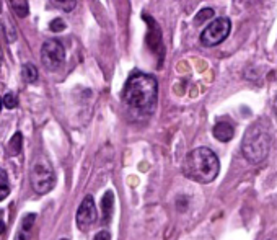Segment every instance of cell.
Here are the masks:
<instances>
[{
    "label": "cell",
    "mask_w": 277,
    "mask_h": 240,
    "mask_svg": "<svg viewBox=\"0 0 277 240\" xmlns=\"http://www.w3.org/2000/svg\"><path fill=\"white\" fill-rule=\"evenodd\" d=\"M158 96V82L150 74L135 72L122 88V100L134 110L150 112Z\"/></svg>",
    "instance_id": "1"
},
{
    "label": "cell",
    "mask_w": 277,
    "mask_h": 240,
    "mask_svg": "<svg viewBox=\"0 0 277 240\" xmlns=\"http://www.w3.org/2000/svg\"><path fill=\"white\" fill-rule=\"evenodd\" d=\"M184 175L201 184L212 183L220 172L217 156L209 147H198L188 154L183 165Z\"/></svg>",
    "instance_id": "2"
},
{
    "label": "cell",
    "mask_w": 277,
    "mask_h": 240,
    "mask_svg": "<svg viewBox=\"0 0 277 240\" xmlns=\"http://www.w3.org/2000/svg\"><path fill=\"white\" fill-rule=\"evenodd\" d=\"M271 134L266 128H263L261 122H255L253 126L248 128L245 132L243 142H242V152L245 158L251 164H261L268 157L271 149Z\"/></svg>",
    "instance_id": "3"
},
{
    "label": "cell",
    "mask_w": 277,
    "mask_h": 240,
    "mask_svg": "<svg viewBox=\"0 0 277 240\" xmlns=\"http://www.w3.org/2000/svg\"><path fill=\"white\" fill-rule=\"evenodd\" d=\"M230 30H232V23L229 18L225 16L215 18V20H212L204 28V32L201 33V42L207 48L217 46L222 41L229 38Z\"/></svg>",
    "instance_id": "4"
},
{
    "label": "cell",
    "mask_w": 277,
    "mask_h": 240,
    "mask_svg": "<svg viewBox=\"0 0 277 240\" xmlns=\"http://www.w3.org/2000/svg\"><path fill=\"white\" fill-rule=\"evenodd\" d=\"M41 60L47 70H57L65 60V49L57 40H47L41 48Z\"/></svg>",
    "instance_id": "5"
},
{
    "label": "cell",
    "mask_w": 277,
    "mask_h": 240,
    "mask_svg": "<svg viewBox=\"0 0 277 240\" xmlns=\"http://www.w3.org/2000/svg\"><path fill=\"white\" fill-rule=\"evenodd\" d=\"M55 176L52 168L46 164H36L31 170V184L36 193L44 194L54 188Z\"/></svg>",
    "instance_id": "6"
},
{
    "label": "cell",
    "mask_w": 277,
    "mask_h": 240,
    "mask_svg": "<svg viewBox=\"0 0 277 240\" xmlns=\"http://www.w3.org/2000/svg\"><path fill=\"white\" fill-rule=\"evenodd\" d=\"M77 227L80 230H88L91 226L95 224L96 220V206H95V200L93 196H85L82 204H80L78 211H77Z\"/></svg>",
    "instance_id": "7"
},
{
    "label": "cell",
    "mask_w": 277,
    "mask_h": 240,
    "mask_svg": "<svg viewBox=\"0 0 277 240\" xmlns=\"http://www.w3.org/2000/svg\"><path fill=\"white\" fill-rule=\"evenodd\" d=\"M212 134H214L215 139L220 140V142H229V140L235 136V129H233V126L230 124V122L222 121V122H217V124L214 126Z\"/></svg>",
    "instance_id": "8"
},
{
    "label": "cell",
    "mask_w": 277,
    "mask_h": 240,
    "mask_svg": "<svg viewBox=\"0 0 277 240\" xmlns=\"http://www.w3.org/2000/svg\"><path fill=\"white\" fill-rule=\"evenodd\" d=\"M34 220H36L34 214H26L21 220V226H20V229H18L15 240H29V237H31L33 226H34Z\"/></svg>",
    "instance_id": "9"
},
{
    "label": "cell",
    "mask_w": 277,
    "mask_h": 240,
    "mask_svg": "<svg viewBox=\"0 0 277 240\" xmlns=\"http://www.w3.org/2000/svg\"><path fill=\"white\" fill-rule=\"evenodd\" d=\"M113 206H114V194L113 192L104 193L101 200V211H103V219L109 222L111 216H113Z\"/></svg>",
    "instance_id": "10"
},
{
    "label": "cell",
    "mask_w": 277,
    "mask_h": 240,
    "mask_svg": "<svg viewBox=\"0 0 277 240\" xmlns=\"http://www.w3.org/2000/svg\"><path fill=\"white\" fill-rule=\"evenodd\" d=\"M21 74L28 84H34L38 80V69L33 64H24L21 67Z\"/></svg>",
    "instance_id": "11"
},
{
    "label": "cell",
    "mask_w": 277,
    "mask_h": 240,
    "mask_svg": "<svg viewBox=\"0 0 277 240\" xmlns=\"http://www.w3.org/2000/svg\"><path fill=\"white\" fill-rule=\"evenodd\" d=\"M10 193V184H8V176L7 172L0 168V201H3Z\"/></svg>",
    "instance_id": "12"
},
{
    "label": "cell",
    "mask_w": 277,
    "mask_h": 240,
    "mask_svg": "<svg viewBox=\"0 0 277 240\" xmlns=\"http://www.w3.org/2000/svg\"><path fill=\"white\" fill-rule=\"evenodd\" d=\"M11 8L16 12L18 16H28V12H29V4L26 0H15V2H11Z\"/></svg>",
    "instance_id": "13"
},
{
    "label": "cell",
    "mask_w": 277,
    "mask_h": 240,
    "mask_svg": "<svg viewBox=\"0 0 277 240\" xmlns=\"http://www.w3.org/2000/svg\"><path fill=\"white\" fill-rule=\"evenodd\" d=\"M21 140H23L21 132H15L13 138H11L10 142H8V150H10V154H13V156H16V154L21 152Z\"/></svg>",
    "instance_id": "14"
},
{
    "label": "cell",
    "mask_w": 277,
    "mask_h": 240,
    "mask_svg": "<svg viewBox=\"0 0 277 240\" xmlns=\"http://www.w3.org/2000/svg\"><path fill=\"white\" fill-rule=\"evenodd\" d=\"M214 15H215V12L212 10V8H202L198 15H196V18H194V22L198 23V24H201V23H206V22H209L211 23V20L214 18Z\"/></svg>",
    "instance_id": "15"
},
{
    "label": "cell",
    "mask_w": 277,
    "mask_h": 240,
    "mask_svg": "<svg viewBox=\"0 0 277 240\" xmlns=\"http://www.w3.org/2000/svg\"><path fill=\"white\" fill-rule=\"evenodd\" d=\"M2 103H3V106L5 108H8V110H13V108H16V96L13 95V94H5L3 95V98H2Z\"/></svg>",
    "instance_id": "16"
},
{
    "label": "cell",
    "mask_w": 277,
    "mask_h": 240,
    "mask_svg": "<svg viewBox=\"0 0 277 240\" xmlns=\"http://www.w3.org/2000/svg\"><path fill=\"white\" fill-rule=\"evenodd\" d=\"M49 30L54 32V33L64 32V30H65V22L60 20V18H54V20L51 22V24H49Z\"/></svg>",
    "instance_id": "17"
},
{
    "label": "cell",
    "mask_w": 277,
    "mask_h": 240,
    "mask_svg": "<svg viewBox=\"0 0 277 240\" xmlns=\"http://www.w3.org/2000/svg\"><path fill=\"white\" fill-rule=\"evenodd\" d=\"M54 5H55V7H60V8H64L65 12H70V10H72L73 7H75L77 4H75V2H55Z\"/></svg>",
    "instance_id": "18"
},
{
    "label": "cell",
    "mask_w": 277,
    "mask_h": 240,
    "mask_svg": "<svg viewBox=\"0 0 277 240\" xmlns=\"http://www.w3.org/2000/svg\"><path fill=\"white\" fill-rule=\"evenodd\" d=\"M93 240H111V234L108 232V230H100L95 236V238Z\"/></svg>",
    "instance_id": "19"
},
{
    "label": "cell",
    "mask_w": 277,
    "mask_h": 240,
    "mask_svg": "<svg viewBox=\"0 0 277 240\" xmlns=\"http://www.w3.org/2000/svg\"><path fill=\"white\" fill-rule=\"evenodd\" d=\"M3 232H5V224H3V220L0 219V236H2Z\"/></svg>",
    "instance_id": "20"
},
{
    "label": "cell",
    "mask_w": 277,
    "mask_h": 240,
    "mask_svg": "<svg viewBox=\"0 0 277 240\" xmlns=\"http://www.w3.org/2000/svg\"><path fill=\"white\" fill-rule=\"evenodd\" d=\"M274 113H276V118H277V96H276V100H274Z\"/></svg>",
    "instance_id": "21"
},
{
    "label": "cell",
    "mask_w": 277,
    "mask_h": 240,
    "mask_svg": "<svg viewBox=\"0 0 277 240\" xmlns=\"http://www.w3.org/2000/svg\"><path fill=\"white\" fill-rule=\"evenodd\" d=\"M2 104H3V103H2V100H0V110H2Z\"/></svg>",
    "instance_id": "22"
},
{
    "label": "cell",
    "mask_w": 277,
    "mask_h": 240,
    "mask_svg": "<svg viewBox=\"0 0 277 240\" xmlns=\"http://www.w3.org/2000/svg\"><path fill=\"white\" fill-rule=\"evenodd\" d=\"M60 240H67V238H60Z\"/></svg>",
    "instance_id": "23"
}]
</instances>
